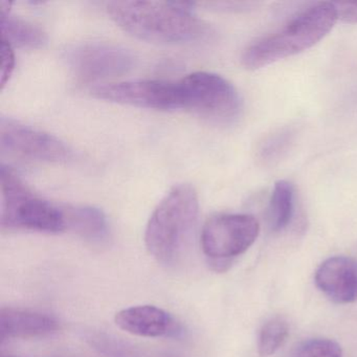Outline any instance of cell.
Masks as SVG:
<instances>
[{
    "instance_id": "obj_1",
    "label": "cell",
    "mask_w": 357,
    "mask_h": 357,
    "mask_svg": "<svg viewBox=\"0 0 357 357\" xmlns=\"http://www.w3.org/2000/svg\"><path fill=\"white\" fill-rule=\"evenodd\" d=\"M183 1H112L107 12L125 32L149 43L175 45L204 36L206 24Z\"/></svg>"
},
{
    "instance_id": "obj_2",
    "label": "cell",
    "mask_w": 357,
    "mask_h": 357,
    "mask_svg": "<svg viewBox=\"0 0 357 357\" xmlns=\"http://www.w3.org/2000/svg\"><path fill=\"white\" fill-rule=\"evenodd\" d=\"M337 22L333 3H315L277 32L250 45L242 55V64L248 70H260L303 53L325 38Z\"/></svg>"
},
{
    "instance_id": "obj_3",
    "label": "cell",
    "mask_w": 357,
    "mask_h": 357,
    "mask_svg": "<svg viewBox=\"0 0 357 357\" xmlns=\"http://www.w3.org/2000/svg\"><path fill=\"white\" fill-rule=\"evenodd\" d=\"M197 192L183 183L173 188L148 221L146 248L162 264L174 262L191 238L197 222Z\"/></svg>"
},
{
    "instance_id": "obj_4",
    "label": "cell",
    "mask_w": 357,
    "mask_h": 357,
    "mask_svg": "<svg viewBox=\"0 0 357 357\" xmlns=\"http://www.w3.org/2000/svg\"><path fill=\"white\" fill-rule=\"evenodd\" d=\"M0 225L9 231L59 234L68 231L64 206H58L31 191L13 170L1 166Z\"/></svg>"
},
{
    "instance_id": "obj_5",
    "label": "cell",
    "mask_w": 357,
    "mask_h": 357,
    "mask_svg": "<svg viewBox=\"0 0 357 357\" xmlns=\"http://www.w3.org/2000/svg\"><path fill=\"white\" fill-rule=\"evenodd\" d=\"M181 108L214 122L231 123L239 116L242 102L231 82L208 72L188 75L177 82Z\"/></svg>"
},
{
    "instance_id": "obj_6",
    "label": "cell",
    "mask_w": 357,
    "mask_h": 357,
    "mask_svg": "<svg viewBox=\"0 0 357 357\" xmlns=\"http://www.w3.org/2000/svg\"><path fill=\"white\" fill-rule=\"evenodd\" d=\"M260 234V225L252 215L221 214L206 221L202 248L216 266H227L231 259L245 252Z\"/></svg>"
},
{
    "instance_id": "obj_7",
    "label": "cell",
    "mask_w": 357,
    "mask_h": 357,
    "mask_svg": "<svg viewBox=\"0 0 357 357\" xmlns=\"http://www.w3.org/2000/svg\"><path fill=\"white\" fill-rule=\"evenodd\" d=\"M0 149L36 162H66L73 158L72 150L58 137L6 118L0 122Z\"/></svg>"
},
{
    "instance_id": "obj_8",
    "label": "cell",
    "mask_w": 357,
    "mask_h": 357,
    "mask_svg": "<svg viewBox=\"0 0 357 357\" xmlns=\"http://www.w3.org/2000/svg\"><path fill=\"white\" fill-rule=\"evenodd\" d=\"M66 59L74 74L84 81L121 76L132 70L137 61L126 47L107 43L75 45L68 50Z\"/></svg>"
},
{
    "instance_id": "obj_9",
    "label": "cell",
    "mask_w": 357,
    "mask_h": 357,
    "mask_svg": "<svg viewBox=\"0 0 357 357\" xmlns=\"http://www.w3.org/2000/svg\"><path fill=\"white\" fill-rule=\"evenodd\" d=\"M98 99L135 107L158 110L181 108L177 82L162 80H137L99 85L91 89Z\"/></svg>"
},
{
    "instance_id": "obj_10",
    "label": "cell",
    "mask_w": 357,
    "mask_h": 357,
    "mask_svg": "<svg viewBox=\"0 0 357 357\" xmlns=\"http://www.w3.org/2000/svg\"><path fill=\"white\" fill-rule=\"evenodd\" d=\"M114 321L120 329L142 337H181V324L160 307L139 305L119 311Z\"/></svg>"
},
{
    "instance_id": "obj_11",
    "label": "cell",
    "mask_w": 357,
    "mask_h": 357,
    "mask_svg": "<svg viewBox=\"0 0 357 357\" xmlns=\"http://www.w3.org/2000/svg\"><path fill=\"white\" fill-rule=\"evenodd\" d=\"M315 285L337 304L357 301V260L335 256L324 261L315 271Z\"/></svg>"
},
{
    "instance_id": "obj_12",
    "label": "cell",
    "mask_w": 357,
    "mask_h": 357,
    "mask_svg": "<svg viewBox=\"0 0 357 357\" xmlns=\"http://www.w3.org/2000/svg\"><path fill=\"white\" fill-rule=\"evenodd\" d=\"M59 329L57 319L45 313L16 308H1L0 310L1 344L15 338L50 335Z\"/></svg>"
},
{
    "instance_id": "obj_13",
    "label": "cell",
    "mask_w": 357,
    "mask_h": 357,
    "mask_svg": "<svg viewBox=\"0 0 357 357\" xmlns=\"http://www.w3.org/2000/svg\"><path fill=\"white\" fill-rule=\"evenodd\" d=\"M68 231L93 244H103L109 238V225L105 214L89 206H64Z\"/></svg>"
},
{
    "instance_id": "obj_14",
    "label": "cell",
    "mask_w": 357,
    "mask_h": 357,
    "mask_svg": "<svg viewBox=\"0 0 357 357\" xmlns=\"http://www.w3.org/2000/svg\"><path fill=\"white\" fill-rule=\"evenodd\" d=\"M0 28L3 40L11 45L39 49L47 43V36L40 26L12 15L10 11L0 12Z\"/></svg>"
},
{
    "instance_id": "obj_15",
    "label": "cell",
    "mask_w": 357,
    "mask_h": 357,
    "mask_svg": "<svg viewBox=\"0 0 357 357\" xmlns=\"http://www.w3.org/2000/svg\"><path fill=\"white\" fill-rule=\"evenodd\" d=\"M89 346L104 357H178L170 353L146 350L103 332H91L85 336Z\"/></svg>"
},
{
    "instance_id": "obj_16",
    "label": "cell",
    "mask_w": 357,
    "mask_h": 357,
    "mask_svg": "<svg viewBox=\"0 0 357 357\" xmlns=\"http://www.w3.org/2000/svg\"><path fill=\"white\" fill-rule=\"evenodd\" d=\"M294 211V185L287 181H279L273 185L269 204V221L271 229L280 231L291 221Z\"/></svg>"
},
{
    "instance_id": "obj_17",
    "label": "cell",
    "mask_w": 357,
    "mask_h": 357,
    "mask_svg": "<svg viewBox=\"0 0 357 357\" xmlns=\"http://www.w3.org/2000/svg\"><path fill=\"white\" fill-rule=\"evenodd\" d=\"M294 137L296 130L292 127H283L266 135L258 148L261 162L271 165L281 160L290 149Z\"/></svg>"
},
{
    "instance_id": "obj_18",
    "label": "cell",
    "mask_w": 357,
    "mask_h": 357,
    "mask_svg": "<svg viewBox=\"0 0 357 357\" xmlns=\"http://www.w3.org/2000/svg\"><path fill=\"white\" fill-rule=\"evenodd\" d=\"M289 326L282 317L268 319L259 332L258 352L262 357L275 354L287 340Z\"/></svg>"
},
{
    "instance_id": "obj_19",
    "label": "cell",
    "mask_w": 357,
    "mask_h": 357,
    "mask_svg": "<svg viewBox=\"0 0 357 357\" xmlns=\"http://www.w3.org/2000/svg\"><path fill=\"white\" fill-rule=\"evenodd\" d=\"M292 357H342V350L335 340L315 337L301 342Z\"/></svg>"
},
{
    "instance_id": "obj_20",
    "label": "cell",
    "mask_w": 357,
    "mask_h": 357,
    "mask_svg": "<svg viewBox=\"0 0 357 357\" xmlns=\"http://www.w3.org/2000/svg\"><path fill=\"white\" fill-rule=\"evenodd\" d=\"M1 59H3V62H1V73H0L1 82L0 83L3 89L11 78L14 66H15V56H14L13 49L7 41L3 40V43H1Z\"/></svg>"
},
{
    "instance_id": "obj_21",
    "label": "cell",
    "mask_w": 357,
    "mask_h": 357,
    "mask_svg": "<svg viewBox=\"0 0 357 357\" xmlns=\"http://www.w3.org/2000/svg\"><path fill=\"white\" fill-rule=\"evenodd\" d=\"M337 12V20L344 24H357L356 3H333Z\"/></svg>"
},
{
    "instance_id": "obj_22",
    "label": "cell",
    "mask_w": 357,
    "mask_h": 357,
    "mask_svg": "<svg viewBox=\"0 0 357 357\" xmlns=\"http://www.w3.org/2000/svg\"><path fill=\"white\" fill-rule=\"evenodd\" d=\"M0 357H22V356H16V355H3L1 354V356Z\"/></svg>"
}]
</instances>
